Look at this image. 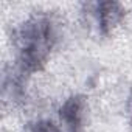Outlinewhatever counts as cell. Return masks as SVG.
Returning <instances> with one entry per match:
<instances>
[{"mask_svg":"<svg viewBox=\"0 0 132 132\" xmlns=\"http://www.w3.org/2000/svg\"><path fill=\"white\" fill-rule=\"evenodd\" d=\"M22 132H62V130H61V126L56 124L53 120L36 118V120L28 121L23 126Z\"/></svg>","mask_w":132,"mask_h":132,"instance_id":"cell-5","label":"cell"},{"mask_svg":"<svg viewBox=\"0 0 132 132\" xmlns=\"http://www.w3.org/2000/svg\"><path fill=\"white\" fill-rule=\"evenodd\" d=\"M28 81L25 75L11 65H5L2 72V100L5 107L17 109L28 100Z\"/></svg>","mask_w":132,"mask_h":132,"instance_id":"cell-4","label":"cell"},{"mask_svg":"<svg viewBox=\"0 0 132 132\" xmlns=\"http://www.w3.org/2000/svg\"><path fill=\"white\" fill-rule=\"evenodd\" d=\"M61 23L50 11H34L11 34L13 67L27 78L42 72L59 44Z\"/></svg>","mask_w":132,"mask_h":132,"instance_id":"cell-1","label":"cell"},{"mask_svg":"<svg viewBox=\"0 0 132 132\" xmlns=\"http://www.w3.org/2000/svg\"><path fill=\"white\" fill-rule=\"evenodd\" d=\"M81 13L100 37H109L123 23L126 17V6L115 0L81 3Z\"/></svg>","mask_w":132,"mask_h":132,"instance_id":"cell-2","label":"cell"},{"mask_svg":"<svg viewBox=\"0 0 132 132\" xmlns=\"http://www.w3.org/2000/svg\"><path fill=\"white\" fill-rule=\"evenodd\" d=\"M126 110H127V118H129V121H130V124H132V92H130V95H129V98H127Z\"/></svg>","mask_w":132,"mask_h":132,"instance_id":"cell-6","label":"cell"},{"mask_svg":"<svg viewBox=\"0 0 132 132\" xmlns=\"http://www.w3.org/2000/svg\"><path fill=\"white\" fill-rule=\"evenodd\" d=\"M89 103L81 93L70 95L57 109L59 126L62 132H86Z\"/></svg>","mask_w":132,"mask_h":132,"instance_id":"cell-3","label":"cell"}]
</instances>
